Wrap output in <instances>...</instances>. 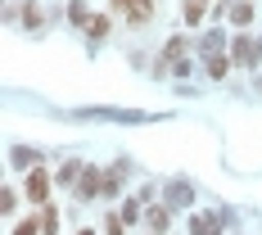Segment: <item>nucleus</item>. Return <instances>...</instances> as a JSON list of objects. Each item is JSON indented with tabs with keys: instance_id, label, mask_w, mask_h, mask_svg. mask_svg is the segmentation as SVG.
<instances>
[{
	"instance_id": "6",
	"label": "nucleus",
	"mask_w": 262,
	"mask_h": 235,
	"mask_svg": "<svg viewBox=\"0 0 262 235\" xmlns=\"http://www.w3.org/2000/svg\"><path fill=\"white\" fill-rule=\"evenodd\" d=\"M190 235H222V217H217V212H194Z\"/></svg>"
},
{
	"instance_id": "16",
	"label": "nucleus",
	"mask_w": 262,
	"mask_h": 235,
	"mask_svg": "<svg viewBox=\"0 0 262 235\" xmlns=\"http://www.w3.org/2000/svg\"><path fill=\"white\" fill-rule=\"evenodd\" d=\"M9 235H41V217H23V222H18Z\"/></svg>"
},
{
	"instance_id": "5",
	"label": "nucleus",
	"mask_w": 262,
	"mask_h": 235,
	"mask_svg": "<svg viewBox=\"0 0 262 235\" xmlns=\"http://www.w3.org/2000/svg\"><path fill=\"white\" fill-rule=\"evenodd\" d=\"M145 222H149V231H154V235H167V226H172V208H167V204H154V208H145Z\"/></svg>"
},
{
	"instance_id": "23",
	"label": "nucleus",
	"mask_w": 262,
	"mask_h": 235,
	"mask_svg": "<svg viewBox=\"0 0 262 235\" xmlns=\"http://www.w3.org/2000/svg\"><path fill=\"white\" fill-rule=\"evenodd\" d=\"M181 50H185V36H172V41H167V59H177Z\"/></svg>"
},
{
	"instance_id": "4",
	"label": "nucleus",
	"mask_w": 262,
	"mask_h": 235,
	"mask_svg": "<svg viewBox=\"0 0 262 235\" xmlns=\"http://www.w3.org/2000/svg\"><path fill=\"white\" fill-rule=\"evenodd\" d=\"M77 118H113V122H145L149 113H140V109H81Z\"/></svg>"
},
{
	"instance_id": "27",
	"label": "nucleus",
	"mask_w": 262,
	"mask_h": 235,
	"mask_svg": "<svg viewBox=\"0 0 262 235\" xmlns=\"http://www.w3.org/2000/svg\"><path fill=\"white\" fill-rule=\"evenodd\" d=\"M231 5H235V0H231Z\"/></svg>"
},
{
	"instance_id": "18",
	"label": "nucleus",
	"mask_w": 262,
	"mask_h": 235,
	"mask_svg": "<svg viewBox=\"0 0 262 235\" xmlns=\"http://www.w3.org/2000/svg\"><path fill=\"white\" fill-rule=\"evenodd\" d=\"M36 149H23V145H18V149H14V163H18V167H36Z\"/></svg>"
},
{
	"instance_id": "24",
	"label": "nucleus",
	"mask_w": 262,
	"mask_h": 235,
	"mask_svg": "<svg viewBox=\"0 0 262 235\" xmlns=\"http://www.w3.org/2000/svg\"><path fill=\"white\" fill-rule=\"evenodd\" d=\"M104 235H122V217H104Z\"/></svg>"
},
{
	"instance_id": "12",
	"label": "nucleus",
	"mask_w": 262,
	"mask_h": 235,
	"mask_svg": "<svg viewBox=\"0 0 262 235\" xmlns=\"http://www.w3.org/2000/svg\"><path fill=\"white\" fill-rule=\"evenodd\" d=\"M185 23H190V27L204 23V0H185Z\"/></svg>"
},
{
	"instance_id": "22",
	"label": "nucleus",
	"mask_w": 262,
	"mask_h": 235,
	"mask_svg": "<svg viewBox=\"0 0 262 235\" xmlns=\"http://www.w3.org/2000/svg\"><path fill=\"white\" fill-rule=\"evenodd\" d=\"M222 50V32H208V36H204V54H217Z\"/></svg>"
},
{
	"instance_id": "9",
	"label": "nucleus",
	"mask_w": 262,
	"mask_h": 235,
	"mask_svg": "<svg viewBox=\"0 0 262 235\" xmlns=\"http://www.w3.org/2000/svg\"><path fill=\"white\" fill-rule=\"evenodd\" d=\"M77 181H81V167H77V163H63V167L54 172V185H63V190H68V185H77Z\"/></svg>"
},
{
	"instance_id": "17",
	"label": "nucleus",
	"mask_w": 262,
	"mask_h": 235,
	"mask_svg": "<svg viewBox=\"0 0 262 235\" xmlns=\"http://www.w3.org/2000/svg\"><path fill=\"white\" fill-rule=\"evenodd\" d=\"M122 222H140V199H122Z\"/></svg>"
},
{
	"instance_id": "19",
	"label": "nucleus",
	"mask_w": 262,
	"mask_h": 235,
	"mask_svg": "<svg viewBox=\"0 0 262 235\" xmlns=\"http://www.w3.org/2000/svg\"><path fill=\"white\" fill-rule=\"evenodd\" d=\"M23 23L32 27V32H36V27H41V9H36V5H32V0H27V5H23Z\"/></svg>"
},
{
	"instance_id": "21",
	"label": "nucleus",
	"mask_w": 262,
	"mask_h": 235,
	"mask_svg": "<svg viewBox=\"0 0 262 235\" xmlns=\"http://www.w3.org/2000/svg\"><path fill=\"white\" fill-rule=\"evenodd\" d=\"M118 195H122V181L108 172V177H104V199H118Z\"/></svg>"
},
{
	"instance_id": "13",
	"label": "nucleus",
	"mask_w": 262,
	"mask_h": 235,
	"mask_svg": "<svg viewBox=\"0 0 262 235\" xmlns=\"http://www.w3.org/2000/svg\"><path fill=\"white\" fill-rule=\"evenodd\" d=\"M14 208H18V190H14V185H5V190H0V212L9 217Z\"/></svg>"
},
{
	"instance_id": "20",
	"label": "nucleus",
	"mask_w": 262,
	"mask_h": 235,
	"mask_svg": "<svg viewBox=\"0 0 262 235\" xmlns=\"http://www.w3.org/2000/svg\"><path fill=\"white\" fill-rule=\"evenodd\" d=\"M41 231H46V235H54V231H59V212H54V208H46V212H41Z\"/></svg>"
},
{
	"instance_id": "10",
	"label": "nucleus",
	"mask_w": 262,
	"mask_h": 235,
	"mask_svg": "<svg viewBox=\"0 0 262 235\" xmlns=\"http://www.w3.org/2000/svg\"><path fill=\"white\" fill-rule=\"evenodd\" d=\"M131 23L140 27V23H149V18H154V0H136V5H131V14H127Z\"/></svg>"
},
{
	"instance_id": "8",
	"label": "nucleus",
	"mask_w": 262,
	"mask_h": 235,
	"mask_svg": "<svg viewBox=\"0 0 262 235\" xmlns=\"http://www.w3.org/2000/svg\"><path fill=\"white\" fill-rule=\"evenodd\" d=\"M108 32H113V23H108L104 14H91V23H86V36H91V41H104Z\"/></svg>"
},
{
	"instance_id": "3",
	"label": "nucleus",
	"mask_w": 262,
	"mask_h": 235,
	"mask_svg": "<svg viewBox=\"0 0 262 235\" xmlns=\"http://www.w3.org/2000/svg\"><path fill=\"white\" fill-rule=\"evenodd\" d=\"M23 195L32 199V204H46V195H50V172H41V167H32L23 181Z\"/></svg>"
},
{
	"instance_id": "15",
	"label": "nucleus",
	"mask_w": 262,
	"mask_h": 235,
	"mask_svg": "<svg viewBox=\"0 0 262 235\" xmlns=\"http://www.w3.org/2000/svg\"><path fill=\"white\" fill-rule=\"evenodd\" d=\"M167 199H172V204H190V185L172 181V185H167Z\"/></svg>"
},
{
	"instance_id": "26",
	"label": "nucleus",
	"mask_w": 262,
	"mask_h": 235,
	"mask_svg": "<svg viewBox=\"0 0 262 235\" xmlns=\"http://www.w3.org/2000/svg\"><path fill=\"white\" fill-rule=\"evenodd\" d=\"M77 235H95V231H77Z\"/></svg>"
},
{
	"instance_id": "25",
	"label": "nucleus",
	"mask_w": 262,
	"mask_h": 235,
	"mask_svg": "<svg viewBox=\"0 0 262 235\" xmlns=\"http://www.w3.org/2000/svg\"><path fill=\"white\" fill-rule=\"evenodd\" d=\"M108 5H113V9H127V14H131V5H136V0H108Z\"/></svg>"
},
{
	"instance_id": "7",
	"label": "nucleus",
	"mask_w": 262,
	"mask_h": 235,
	"mask_svg": "<svg viewBox=\"0 0 262 235\" xmlns=\"http://www.w3.org/2000/svg\"><path fill=\"white\" fill-rule=\"evenodd\" d=\"M231 68H235L231 59H222V54H204V73H208L212 81H222L226 73H231Z\"/></svg>"
},
{
	"instance_id": "14",
	"label": "nucleus",
	"mask_w": 262,
	"mask_h": 235,
	"mask_svg": "<svg viewBox=\"0 0 262 235\" xmlns=\"http://www.w3.org/2000/svg\"><path fill=\"white\" fill-rule=\"evenodd\" d=\"M68 18H73L77 27H86V23H91V14H86V0H73V5H68Z\"/></svg>"
},
{
	"instance_id": "2",
	"label": "nucleus",
	"mask_w": 262,
	"mask_h": 235,
	"mask_svg": "<svg viewBox=\"0 0 262 235\" xmlns=\"http://www.w3.org/2000/svg\"><path fill=\"white\" fill-rule=\"evenodd\" d=\"M231 59H235V68H258L262 50L249 41V36H235V41H231Z\"/></svg>"
},
{
	"instance_id": "11",
	"label": "nucleus",
	"mask_w": 262,
	"mask_h": 235,
	"mask_svg": "<svg viewBox=\"0 0 262 235\" xmlns=\"http://www.w3.org/2000/svg\"><path fill=\"white\" fill-rule=\"evenodd\" d=\"M231 23H253V5H249V0H235V5H231Z\"/></svg>"
},
{
	"instance_id": "1",
	"label": "nucleus",
	"mask_w": 262,
	"mask_h": 235,
	"mask_svg": "<svg viewBox=\"0 0 262 235\" xmlns=\"http://www.w3.org/2000/svg\"><path fill=\"white\" fill-rule=\"evenodd\" d=\"M104 167H81V181L73 185V190H77V199H100V195H104Z\"/></svg>"
}]
</instances>
